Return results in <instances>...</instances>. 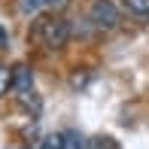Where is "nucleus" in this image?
<instances>
[{
  "label": "nucleus",
  "instance_id": "1",
  "mask_svg": "<svg viewBox=\"0 0 149 149\" xmlns=\"http://www.w3.org/2000/svg\"><path fill=\"white\" fill-rule=\"evenodd\" d=\"M31 37L40 40L43 46H49V49H61V46H67V40H70V24H67L61 15L37 18L33 28H31Z\"/></svg>",
  "mask_w": 149,
  "mask_h": 149
},
{
  "label": "nucleus",
  "instance_id": "2",
  "mask_svg": "<svg viewBox=\"0 0 149 149\" xmlns=\"http://www.w3.org/2000/svg\"><path fill=\"white\" fill-rule=\"evenodd\" d=\"M88 22L97 31L119 28V9H116V3H113V0H94L91 9H88Z\"/></svg>",
  "mask_w": 149,
  "mask_h": 149
},
{
  "label": "nucleus",
  "instance_id": "3",
  "mask_svg": "<svg viewBox=\"0 0 149 149\" xmlns=\"http://www.w3.org/2000/svg\"><path fill=\"white\" fill-rule=\"evenodd\" d=\"M31 85H33V73H31V67H24V64L12 67V82H9V91L24 94V91H31Z\"/></svg>",
  "mask_w": 149,
  "mask_h": 149
},
{
  "label": "nucleus",
  "instance_id": "4",
  "mask_svg": "<svg viewBox=\"0 0 149 149\" xmlns=\"http://www.w3.org/2000/svg\"><path fill=\"white\" fill-rule=\"evenodd\" d=\"M125 9L131 15H149V0H125Z\"/></svg>",
  "mask_w": 149,
  "mask_h": 149
},
{
  "label": "nucleus",
  "instance_id": "5",
  "mask_svg": "<svg viewBox=\"0 0 149 149\" xmlns=\"http://www.w3.org/2000/svg\"><path fill=\"white\" fill-rule=\"evenodd\" d=\"M61 149H85V140L79 137L76 131H67V134H64V143H61Z\"/></svg>",
  "mask_w": 149,
  "mask_h": 149
},
{
  "label": "nucleus",
  "instance_id": "6",
  "mask_svg": "<svg viewBox=\"0 0 149 149\" xmlns=\"http://www.w3.org/2000/svg\"><path fill=\"white\" fill-rule=\"evenodd\" d=\"M18 9H22L24 15H33V12L46 9V0H18Z\"/></svg>",
  "mask_w": 149,
  "mask_h": 149
},
{
  "label": "nucleus",
  "instance_id": "7",
  "mask_svg": "<svg viewBox=\"0 0 149 149\" xmlns=\"http://www.w3.org/2000/svg\"><path fill=\"white\" fill-rule=\"evenodd\" d=\"M67 6H70V0H46V9H49L52 15H61Z\"/></svg>",
  "mask_w": 149,
  "mask_h": 149
},
{
  "label": "nucleus",
  "instance_id": "8",
  "mask_svg": "<svg viewBox=\"0 0 149 149\" xmlns=\"http://www.w3.org/2000/svg\"><path fill=\"white\" fill-rule=\"evenodd\" d=\"M61 143H64V134H49L40 149H61Z\"/></svg>",
  "mask_w": 149,
  "mask_h": 149
},
{
  "label": "nucleus",
  "instance_id": "9",
  "mask_svg": "<svg viewBox=\"0 0 149 149\" xmlns=\"http://www.w3.org/2000/svg\"><path fill=\"white\" fill-rule=\"evenodd\" d=\"M9 82H12V70L0 67V94H6V88H9Z\"/></svg>",
  "mask_w": 149,
  "mask_h": 149
},
{
  "label": "nucleus",
  "instance_id": "10",
  "mask_svg": "<svg viewBox=\"0 0 149 149\" xmlns=\"http://www.w3.org/2000/svg\"><path fill=\"white\" fill-rule=\"evenodd\" d=\"M91 149H119V146L113 143L110 137H97V140H94V143H91Z\"/></svg>",
  "mask_w": 149,
  "mask_h": 149
},
{
  "label": "nucleus",
  "instance_id": "11",
  "mask_svg": "<svg viewBox=\"0 0 149 149\" xmlns=\"http://www.w3.org/2000/svg\"><path fill=\"white\" fill-rule=\"evenodd\" d=\"M6 43H9V33H6V28H0V49H6Z\"/></svg>",
  "mask_w": 149,
  "mask_h": 149
}]
</instances>
